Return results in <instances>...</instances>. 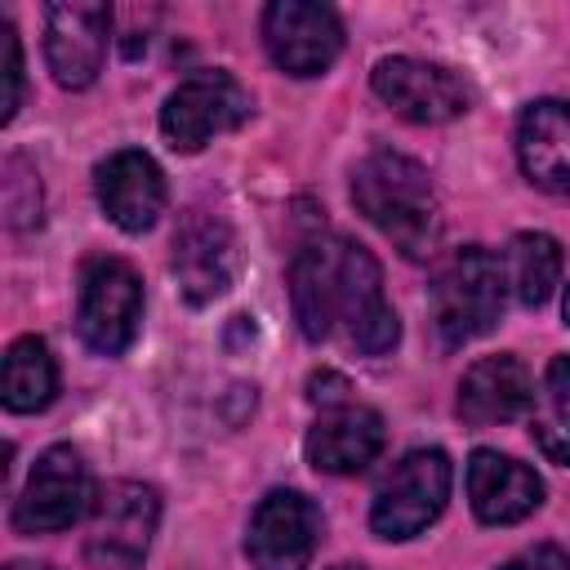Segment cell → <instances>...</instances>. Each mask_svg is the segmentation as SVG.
<instances>
[{
	"mask_svg": "<svg viewBox=\"0 0 570 570\" xmlns=\"http://www.w3.org/2000/svg\"><path fill=\"white\" fill-rule=\"evenodd\" d=\"M289 303L298 330L321 343L338 338L361 356L396 347L401 325L383 298V272L374 254L347 236H316L289 258Z\"/></svg>",
	"mask_w": 570,
	"mask_h": 570,
	"instance_id": "cell-1",
	"label": "cell"
},
{
	"mask_svg": "<svg viewBox=\"0 0 570 570\" xmlns=\"http://www.w3.org/2000/svg\"><path fill=\"white\" fill-rule=\"evenodd\" d=\"M352 205L405 254V258H432L441 245V205L432 191V178L419 160L401 151H370L352 169Z\"/></svg>",
	"mask_w": 570,
	"mask_h": 570,
	"instance_id": "cell-2",
	"label": "cell"
},
{
	"mask_svg": "<svg viewBox=\"0 0 570 570\" xmlns=\"http://www.w3.org/2000/svg\"><path fill=\"white\" fill-rule=\"evenodd\" d=\"M503 294H508V272L499 254H490L485 245L454 249L432 281V325L441 343L463 347L490 334L503 316Z\"/></svg>",
	"mask_w": 570,
	"mask_h": 570,
	"instance_id": "cell-3",
	"label": "cell"
},
{
	"mask_svg": "<svg viewBox=\"0 0 570 570\" xmlns=\"http://www.w3.org/2000/svg\"><path fill=\"white\" fill-rule=\"evenodd\" d=\"M156 521H160V499L151 485L111 481L94 499V521L85 539L89 570H142Z\"/></svg>",
	"mask_w": 570,
	"mask_h": 570,
	"instance_id": "cell-4",
	"label": "cell"
},
{
	"mask_svg": "<svg viewBox=\"0 0 570 570\" xmlns=\"http://www.w3.org/2000/svg\"><path fill=\"white\" fill-rule=\"evenodd\" d=\"M254 98L249 89L227 76V71H200L191 80H183L165 107H160V134L169 138L174 151H200L205 142H214L218 134H232L249 120Z\"/></svg>",
	"mask_w": 570,
	"mask_h": 570,
	"instance_id": "cell-5",
	"label": "cell"
},
{
	"mask_svg": "<svg viewBox=\"0 0 570 570\" xmlns=\"http://www.w3.org/2000/svg\"><path fill=\"white\" fill-rule=\"evenodd\" d=\"M80 338L98 356H120L142 325V281L125 258H94L80 276V307H76Z\"/></svg>",
	"mask_w": 570,
	"mask_h": 570,
	"instance_id": "cell-6",
	"label": "cell"
},
{
	"mask_svg": "<svg viewBox=\"0 0 570 570\" xmlns=\"http://www.w3.org/2000/svg\"><path fill=\"white\" fill-rule=\"evenodd\" d=\"M450 499V459L441 450H410L374 494L370 530L379 539H414Z\"/></svg>",
	"mask_w": 570,
	"mask_h": 570,
	"instance_id": "cell-7",
	"label": "cell"
},
{
	"mask_svg": "<svg viewBox=\"0 0 570 570\" xmlns=\"http://www.w3.org/2000/svg\"><path fill=\"white\" fill-rule=\"evenodd\" d=\"M94 481H89V468L80 459V450L71 445H49L18 503H13V530L18 534H53V530H67L76 525L85 512H94Z\"/></svg>",
	"mask_w": 570,
	"mask_h": 570,
	"instance_id": "cell-8",
	"label": "cell"
},
{
	"mask_svg": "<svg viewBox=\"0 0 570 570\" xmlns=\"http://www.w3.org/2000/svg\"><path fill=\"white\" fill-rule=\"evenodd\" d=\"M321 539V508L298 490H267L249 517L245 557L254 570H303Z\"/></svg>",
	"mask_w": 570,
	"mask_h": 570,
	"instance_id": "cell-9",
	"label": "cell"
},
{
	"mask_svg": "<svg viewBox=\"0 0 570 570\" xmlns=\"http://www.w3.org/2000/svg\"><path fill=\"white\" fill-rule=\"evenodd\" d=\"M263 45L285 76H321L343 49V22L312 0H276L263 9Z\"/></svg>",
	"mask_w": 570,
	"mask_h": 570,
	"instance_id": "cell-10",
	"label": "cell"
},
{
	"mask_svg": "<svg viewBox=\"0 0 570 570\" xmlns=\"http://www.w3.org/2000/svg\"><path fill=\"white\" fill-rule=\"evenodd\" d=\"M374 94L405 120L414 125H445L454 116L468 111V89L463 80L441 67V62H423V58H383L370 76Z\"/></svg>",
	"mask_w": 570,
	"mask_h": 570,
	"instance_id": "cell-11",
	"label": "cell"
},
{
	"mask_svg": "<svg viewBox=\"0 0 570 570\" xmlns=\"http://www.w3.org/2000/svg\"><path fill=\"white\" fill-rule=\"evenodd\" d=\"M111 9L107 4H49L45 58L62 89H89L107 58Z\"/></svg>",
	"mask_w": 570,
	"mask_h": 570,
	"instance_id": "cell-12",
	"label": "cell"
},
{
	"mask_svg": "<svg viewBox=\"0 0 570 570\" xmlns=\"http://www.w3.org/2000/svg\"><path fill=\"white\" fill-rule=\"evenodd\" d=\"M174 276L187 303H214L218 294L232 289L236 276V240L232 227L209 214V209H191L183 218V227L174 232Z\"/></svg>",
	"mask_w": 570,
	"mask_h": 570,
	"instance_id": "cell-13",
	"label": "cell"
},
{
	"mask_svg": "<svg viewBox=\"0 0 570 570\" xmlns=\"http://www.w3.org/2000/svg\"><path fill=\"white\" fill-rule=\"evenodd\" d=\"M98 205L120 232H147L165 214V174L147 151H111L94 169Z\"/></svg>",
	"mask_w": 570,
	"mask_h": 570,
	"instance_id": "cell-14",
	"label": "cell"
},
{
	"mask_svg": "<svg viewBox=\"0 0 570 570\" xmlns=\"http://www.w3.org/2000/svg\"><path fill=\"white\" fill-rule=\"evenodd\" d=\"M383 436L387 432H383L379 410L338 401V405L321 410V419L307 428V463L316 472H330V476L361 472V468H370L379 459Z\"/></svg>",
	"mask_w": 570,
	"mask_h": 570,
	"instance_id": "cell-15",
	"label": "cell"
},
{
	"mask_svg": "<svg viewBox=\"0 0 570 570\" xmlns=\"http://www.w3.org/2000/svg\"><path fill=\"white\" fill-rule=\"evenodd\" d=\"M468 499L485 525H512L543 503V481L499 450H476L468 459Z\"/></svg>",
	"mask_w": 570,
	"mask_h": 570,
	"instance_id": "cell-16",
	"label": "cell"
},
{
	"mask_svg": "<svg viewBox=\"0 0 570 570\" xmlns=\"http://www.w3.org/2000/svg\"><path fill=\"white\" fill-rule=\"evenodd\" d=\"M530 401H534L530 370L512 352H499V356H481L468 365V374L459 379L454 410L468 428H490V423L517 419Z\"/></svg>",
	"mask_w": 570,
	"mask_h": 570,
	"instance_id": "cell-17",
	"label": "cell"
},
{
	"mask_svg": "<svg viewBox=\"0 0 570 570\" xmlns=\"http://www.w3.org/2000/svg\"><path fill=\"white\" fill-rule=\"evenodd\" d=\"M517 160L534 187L570 196V102L543 98L521 111Z\"/></svg>",
	"mask_w": 570,
	"mask_h": 570,
	"instance_id": "cell-18",
	"label": "cell"
},
{
	"mask_svg": "<svg viewBox=\"0 0 570 570\" xmlns=\"http://www.w3.org/2000/svg\"><path fill=\"white\" fill-rule=\"evenodd\" d=\"M58 392V365L49 356V343L36 334H22L4 352V410L36 414Z\"/></svg>",
	"mask_w": 570,
	"mask_h": 570,
	"instance_id": "cell-19",
	"label": "cell"
},
{
	"mask_svg": "<svg viewBox=\"0 0 570 570\" xmlns=\"http://www.w3.org/2000/svg\"><path fill=\"white\" fill-rule=\"evenodd\" d=\"M503 272L521 307H543L561 281V245L548 232H521L508 240Z\"/></svg>",
	"mask_w": 570,
	"mask_h": 570,
	"instance_id": "cell-20",
	"label": "cell"
},
{
	"mask_svg": "<svg viewBox=\"0 0 570 570\" xmlns=\"http://www.w3.org/2000/svg\"><path fill=\"white\" fill-rule=\"evenodd\" d=\"M530 436L552 463H570V356H552L534 396Z\"/></svg>",
	"mask_w": 570,
	"mask_h": 570,
	"instance_id": "cell-21",
	"label": "cell"
},
{
	"mask_svg": "<svg viewBox=\"0 0 570 570\" xmlns=\"http://www.w3.org/2000/svg\"><path fill=\"white\" fill-rule=\"evenodd\" d=\"M0 49H4V116L0 120H13L18 102H22V49H18V31L9 22H0Z\"/></svg>",
	"mask_w": 570,
	"mask_h": 570,
	"instance_id": "cell-22",
	"label": "cell"
},
{
	"mask_svg": "<svg viewBox=\"0 0 570 570\" xmlns=\"http://www.w3.org/2000/svg\"><path fill=\"white\" fill-rule=\"evenodd\" d=\"M499 570H570V557H566L561 548L543 543V548H530V552H521V557L503 561Z\"/></svg>",
	"mask_w": 570,
	"mask_h": 570,
	"instance_id": "cell-23",
	"label": "cell"
},
{
	"mask_svg": "<svg viewBox=\"0 0 570 570\" xmlns=\"http://www.w3.org/2000/svg\"><path fill=\"white\" fill-rule=\"evenodd\" d=\"M9 570H58V566H45V561H13Z\"/></svg>",
	"mask_w": 570,
	"mask_h": 570,
	"instance_id": "cell-24",
	"label": "cell"
},
{
	"mask_svg": "<svg viewBox=\"0 0 570 570\" xmlns=\"http://www.w3.org/2000/svg\"><path fill=\"white\" fill-rule=\"evenodd\" d=\"M330 570H361V566H347V561H343V566H330Z\"/></svg>",
	"mask_w": 570,
	"mask_h": 570,
	"instance_id": "cell-25",
	"label": "cell"
},
{
	"mask_svg": "<svg viewBox=\"0 0 570 570\" xmlns=\"http://www.w3.org/2000/svg\"><path fill=\"white\" fill-rule=\"evenodd\" d=\"M566 321H570V294H566Z\"/></svg>",
	"mask_w": 570,
	"mask_h": 570,
	"instance_id": "cell-26",
	"label": "cell"
}]
</instances>
